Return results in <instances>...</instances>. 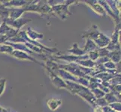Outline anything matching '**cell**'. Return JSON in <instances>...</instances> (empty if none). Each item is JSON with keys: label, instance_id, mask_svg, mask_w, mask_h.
Returning a JSON list of instances; mask_svg holds the SVG:
<instances>
[{"label": "cell", "instance_id": "6da1fadb", "mask_svg": "<svg viewBox=\"0 0 121 112\" xmlns=\"http://www.w3.org/2000/svg\"><path fill=\"white\" fill-rule=\"evenodd\" d=\"M77 1H65V3H60L51 6L52 12L53 14L58 16L62 20H65L71 14L69 11V7Z\"/></svg>", "mask_w": 121, "mask_h": 112}, {"label": "cell", "instance_id": "52a82bcc", "mask_svg": "<svg viewBox=\"0 0 121 112\" xmlns=\"http://www.w3.org/2000/svg\"><path fill=\"white\" fill-rule=\"evenodd\" d=\"M25 12L24 8H9V15H8V18L11 19H17L21 18L22 15Z\"/></svg>", "mask_w": 121, "mask_h": 112}, {"label": "cell", "instance_id": "9c48e42d", "mask_svg": "<svg viewBox=\"0 0 121 112\" xmlns=\"http://www.w3.org/2000/svg\"><path fill=\"white\" fill-rule=\"evenodd\" d=\"M26 33V35L29 38L32 40H35V41H37V40H39V39H42L44 37V35L42 34L36 32L35 31L32 29V28L30 27L27 28Z\"/></svg>", "mask_w": 121, "mask_h": 112}, {"label": "cell", "instance_id": "e0dca14e", "mask_svg": "<svg viewBox=\"0 0 121 112\" xmlns=\"http://www.w3.org/2000/svg\"><path fill=\"white\" fill-rule=\"evenodd\" d=\"M87 55H88V58L90 60H91L92 61L95 62L99 58V53H98V49H96V50H95V51H92V52H88L87 53Z\"/></svg>", "mask_w": 121, "mask_h": 112}, {"label": "cell", "instance_id": "277c9868", "mask_svg": "<svg viewBox=\"0 0 121 112\" xmlns=\"http://www.w3.org/2000/svg\"><path fill=\"white\" fill-rule=\"evenodd\" d=\"M11 56H13L15 58H17L19 60H27V61H33L35 63L39 64L41 66L44 67V64H43L42 63H41L40 61H37L35 58H34L31 55L28 54L26 52H21V51H18V50H14L13 52L11 53Z\"/></svg>", "mask_w": 121, "mask_h": 112}, {"label": "cell", "instance_id": "7c38bea8", "mask_svg": "<svg viewBox=\"0 0 121 112\" xmlns=\"http://www.w3.org/2000/svg\"><path fill=\"white\" fill-rule=\"evenodd\" d=\"M108 57L110 59V61L114 62L116 64L120 63V50L110 52Z\"/></svg>", "mask_w": 121, "mask_h": 112}, {"label": "cell", "instance_id": "7402d4cb", "mask_svg": "<svg viewBox=\"0 0 121 112\" xmlns=\"http://www.w3.org/2000/svg\"><path fill=\"white\" fill-rule=\"evenodd\" d=\"M5 85H6V79L4 78H0V97L3 94L4 91L5 90Z\"/></svg>", "mask_w": 121, "mask_h": 112}, {"label": "cell", "instance_id": "d4e9b609", "mask_svg": "<svg viewBox=\"0 0 121 112\" xmlns=\"http://www.w3.org/2000/svg\"><path fill=\"white\" fill-rule=\"evenodd\" d=\"M102 109H103V112H115L113 109H111L108 105L102 108Z\"/></svg>", "mask_w": 121, "mask_h": 112}, {"label": "cell", "instance_id": "2e32d148", "mask_svg": "<svg viewBox=\"0 0 121 112\" xmlns=\"http://www.w3.org/2000/svg\"><path fill=\"white\" fill-rule=\"evenodd\" d=\"M91 92L93 93V96L95 99H100V98H103L105 97V93L103 92L102 90H100L99 88H95L93 90H90Z\"/></svg>", "mask_w": 121, "mask_h": 112}, {"label": "cell", "instance_id": "30bf717a", "mask_svg": "<svg viewBox=\"0 0 121 112\" xmlns=\"http://www.w3.org/2000/svg\"><path fill=\"white\" fill-rule=\"evenodd\" d=\"M48 107L51 111H56L62 105V100L57 99H50L47 102Z\"/></svg>", "mask_w": 121, "mask_h": 112}, {"label": "cell", "instance_id": "5b68a950", "mask_svg": "<svg viewBox=\"0 0 121 112\" xmlns=\"http://www.w3.org/2000/svg\"><path fill=\"white\" fill-rule=\"evenodd\" d=\"M98 3L103 8V9L105 10L106 15L108 14V16H111V17L113 19V20L115 22V25H118L120 23V16H117V15H115V14L113 12V11H112L111 9V8L108 6L106 1H98Z\"/></svg>", "mask_w": 121, "mask_h": 112}, {"label": "cell", "instance_id": "484cf974", "mask_svg": "<svg viewBox=\"0 0 121 112\" xmlns=\"http://www.w3.org/2000/svg\"><path fill=\"white\" fill-rule=\"evenodd\" d=\"M93 112H103V109L102 108L95 105V107H93Z\"/></svg>", "mask_w": 121, "mask_h": 112}, {"label": "cell", "instance_id": "ffe728a7", "mask_svg": "<svg viewBox=\"0 0 121 112\" xmlns=\"http://www.w3.org/2000/svg\"><path fill=\"white\" fill-rule=\"evenodd\" d=\"M110 83L111 85H120V73L116 75L115 76H114L111 78L110 81H108Z\"/></svg>", "mask_w": 121, "mask_h": 112}, {"label": "cell", "instance_id": "ba28073f", "mask_svg": "<svg viewBox=\"0 0 121 112\" xmlns=\"http://www.w3.org/2000/svg\"><path fill=\"white\" fill-rule=\"evenodd\" d=\"M68 53L69 55H75V56H83L86 55V52L83 51V49H80L78 47V44L77 43H74L72 45V47L68 49Z\"/></svg>", "mask_w": 121, "mask_h": 112}, {"label": "cell", "instance_id": "3957f363", "mask_svg": "<svg viewBox=\"0 0 121 112\" xmlns=\"http://www.w3.org/2000/svg\"><path fill=\"white\" fill-rule=\"evenodd\" d=\"M31 19H26V18H20L17 19H11L9 18H7L3 20V22L5 24H7L8 26H9L10 27L14 28L16 30L20 31V28L25 26L27 23L31 21Z\"/></svg>", "mask_w": 121, "mask_h": 112}, {"label": "cell", "instance_id": "8fae6325", "mask_svg": "<svg viewBox=\"0 0 121 112\" xmlns=\"http://www.w3.org/2000/svg\"><path fill=\"white\" fill-rule=\"evenodd\" d=\"M99 48L96 46V45L94 43L93 40H92L89 38H86V43H85V46H84V48H83V51H84L86 54L90 52H92V51H95L98 49Z\"/></svg>", "mask_w": 121, "mask_h": 112}, {"label": "cell", "instance_id": "44dd1931", "mask_svg": "<svg viewBox=\"0 0 121 112\" xmlns=\"http://www.w3.org/2000/svg\"><path fill=\"white\" fill-rule=\"evenodd\" d=\"M111 109H113L115 112H120L121 111V104L120 102H114L108 105Z\"/></svg>", "mask_w": 121, "mask_h": 112}, {"label": "cell", "instance_id": "603a6c76", "mask_svg": "<svg viewBox=\"0 0 121 112\" xmlns=\"http://www.w3.org/2000/svg\"><path fill=\"white\" fill-rule=\"evenodd\" d=\"M109 52H110L108 51L106 48L98 49V53H99V57H108Z\"/></svg>", "mask_w": 121, "mask_h": 112}, {"label": "cell", "instance_id": "7a4b0ae2", "mask_svg": "<svg viewBox=\"0 0 121 112\" xmlns=\"http://www.w3.org/2000/svg\"><path fill=\"white\" fill-rule=\"evenodd\" d=\"M44 67H45L46 70H47V71H48V73L49 74V76H50V78H51V81H52L53 85L55 86L56 88H59V89H61V88L66 89V90L68 89V86H67V85H66V83H65V81L62 80L60 77L58 76L55 73L53 72L50 68L46 67L45 65H44Z\"/></svg>", "mask_w": 121, "mask_h": 112}, {"label": "cell", "instance_id": "5bb4252c", "mask_svg": "<svg viewBox=\"0 0 121 112\" xmlns=\"http://www.w3.org/2000/svg\"><path fill=\"white\" fill-rule=\"evenodd\" d=\"M104 98L105 99L106 102H108V104H111V103H114V102H120V99L117 98L113 93H108L105 95Z\"/></svg>", "mask_w": 121, "mask_h": 112}, {"label": "cell", "instance_id": "8992f818", "mask_svg": "<svg viewBox=\"0 0 121 112\" xmlns=\"http://www.w3.org/2000/svg\"><path fill=\"white\" fill-rule=\"evenodd\" d=\"M83 2H84L86 5H88L91 9L94 12H95L97 14L102 16H106V13L105 10H104L103 8L98 3V1H84Z\"/></svg>", "mask_w": 121, "mask_h": 112}, {"label": "cell", "instance_id": "ac0fdd59", "mask_svg": "<svg viewBox=\"0 0 121 112\" xmlns=\"http://www.w3.org/2000/svg\"><path fill=\"white\" fill-rule=\"evenodd\" d=\"M95 105L99 106V107H101V108H104V107L108 105V102H106L105 99L104 98V97L103 98H100V99H95Z\"/></svg>", "mask_w": 121, "mask_h": 112}, {"label": "cell", "instance_id": "d6986e66", "mask_svg": "<svg viewBox=\"0 0 121 112\" xmlns=\"http://www.w3.org/2000/svg\"><path fill=\"white\" fill-rule=\"evenodd\" d=\"M104 67H105L107 70H117V64H114V62L111 61H108L106 63L103 64Z\"/></svg>", "mask_w": 121, "mask_h": 112}, {"label": "cell", "instance_id": "9a60e30c", "mask_svg": "<svg viewBox=\"0 0 121 112\" xmlns=\"http://www.w3.org/2000/svg\"><path fill=\"white\" fill-rule=\"evenodd\" d=\"M14 49L13 47L7 44H3L0 46V53H3V54H8V55H11V53L13 52Z\"/></svg>", "mask_w": 121, "mask_h": 112}, {"label": "cell", "instance_id": "4fadbf2b", "mask_svg": "<svg viewBox=\"0 0 121 112\" xmlns=\"http://www.w3.org/2000/svg\"><path fill=\"white\" fill-rule=\"evenodd\" d=\"M76 64H79L80 66H81V67H83L93 69L95 67V62L92 61L91 60H90L88 58V59H85V60L78 61Z\"/></svg>", "mask_w": 121, "mask_h": 112}, {"label": "cell", "instance_id": "cb8c5ba5", "mask_svg": "<svg viewBox=\"0 0 121 112\" xmlns=\"http://www.w3.org/2000/svg\"><path fill=\"white\" fill-rule=\"evenodd\" d=\"M8 40V37L5 35H0V44L3 45Z\"/></svg>", "mask_w": 121, "mask_h": 112}]
</instances>
